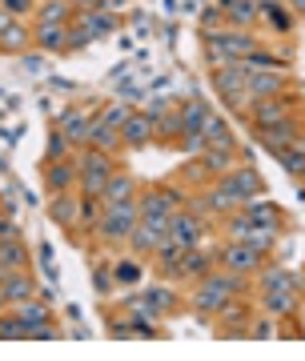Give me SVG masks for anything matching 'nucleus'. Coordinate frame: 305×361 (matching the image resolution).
Listing matches in <instances>:
<instances>
[{"mask_svg":"<svg viewBox=\"0 0 305 361\" xmlns=\"http://www.w3.org/2000/svg\"><path fill=\"white\" fill-rule=\"evenodd\" d=\"M249 281H253V277H245V273H229V269L217 273V269H213L209 277L193 281L189 297H185V305H189L193 313H201V317H209V322H213V317L225 310L233 297H245V293H249Z\"/></svg>","mask_w":305,"mask_h":361,"instance_id":"obj_1","label":"nucleus"},{"mask_svg":"<svg viewBox=\"0 0 305 361\" xmlns=\"http://www.w3.org/2000/svg\"><path fill=\"white\" fill-rule=\"evenodd\" d=\"M76 193L80 197H101L104 185H109V177L116 173V161L113 153H101V149H92V145H85V149H76Z\"/></svg>","mask_w":305,"mask_h":361,"instance_id":"obj_2","label":"nucleus"},{"mask_svg":"<svg viewBox=\"0 0 305 361\" xmlns=\"http://www.w3.org/2000/svg\"><path fill=\"white\" fill-rule=\"evenodd\" d=\"M137 221H140L137 201H125V205H104L101 225H97L92 237H97L101 245H109V249H121V245H128V233L137 229Z\"/></svg>","mask_w":305,"mask_h":361,"instance_id":"obj_3","label":"nucleus"},{"mask_svg":"<svg viewBox=\"0 0 305 361\" xmlns=\"http://www.w3.org/2000/svg\"><path fill=\"white\" fill-rule=\"evenodd\" d=\"M209 80H213L217 97L225 101V109H233V113H241L249 109V97H245V85H249V73H245L241 61H233V65H221L209 73Z\"/></svg>","mask_w":305,"mask_h":361,"instance_id":"obj_4","label":"nucleus"},{"mask_svg":"<svg viewBox=\"0 0 305 361\" xmlns=\"http://www.w3.org/2000/svg\"><path fill=\"white\" fill-rule=\"evenodd\" d=\"M217 185L233 197V205L237 209H245L249 201H257V197L265 193V180H261V173H257L253 165H233L225 177H217Z\"/></svg>","mask_w":305,"mask_h":361,"instance_id":"obj_5","label":"nucleus"},{"mask_svg":"<svg viewBox=\"0 0 305 361\" xmlns=\"http://www.w3.org/2000/svg\"><path fill=\"white\" fill-rule=\"evenodd\" d=\"M185 201H189V197L181 193V189H173V185H152L145 193L137 189L140 217H173L177 209H185Z\"/></svg>","mask_w":305,"mask_h":361,"instance_id":"obj_6","label":"nucleus"},{"mask_svg":"<svg viewBox=\"0 0 305 361\" xmlns=\"http://www.w3.org/2000/svg\"><path fill=\"white\" fill-rule=\"evenodd\" d=\"M161 241H169V217H140L137 229L128 233V253L133 257H152Z\"/></svg>","mask_w":305,"mask_h":361,"instance_id":"obj_7","label":"nucleus"},{"mask_svg":"<svg viewBox=\"0 0 305 361\" xmlns=\"http://www.w3.org/2000/svg\"><path fill=\"white\" fill-rule=\"evenodd\" d=\"M297 113V92H285V97H269V101H253L245 109V121L253 125V129H269V125H277L285 116Z\"/></svg>","mask_w":305,"mask_h":361,"instance_id":"obj_8","label":"nucleus"},{"mask_svg":"<svg viewBox=\"0 0 305 361\" xmlns=\"http://www.w3.org/2000/svg\"><path fill=\"white\" fill-rule=\"evenodd\" d=\"M285 92H297L289 80V68H261V73H249V85H245V97L253 101H269V97H285Z\"/></svg>","mask_w":305,"mask_h":361,"instance_id":"obj_9","label":"nucleus"},{"mask_svg":"<svg viewBox=\"0 0 305 361\" xmlns=\"http://www.w3.org/2000/svg\"><path fill=\"white\" fill-rule=\"evenodd\" d=\"M269 257H261L249 241H225V245L217 249V265L229 273H245V277H253L261 265H265Z\"/></svg>","mask_w":305,"mask_h":361,"instance_id":"obj_10","label":"nucleus"},{"mask_svg":"<svg viewBox=\"0 0 305 361\" xmlns=\"http://www.w3.org/2000/svg\"><path fill=\"white\" fill-rule=\"evenodd\" d=\"M213 322H217V337L241 341V337H249V322H253V313H249V305H245V297H233Z\"/></svg>","mask_w":305,"mask_h":361,"instance_id":"obj_11","label":"nucleus"},{"mask_svg":"<svg viewBox=\"0 0 305 361\" xmlns=\"http://www.w3.org/2000/svg\"><path fill=\"white\" fill-rule=\"evenodd\" d=\"M209 221H201L197 213H189V209H177L173 217H169V237L177 241V245H185V249H193V245H201L205 237H209Z\"/></svg>","mask_w":305,"mask_h":361,"instance_id":"obj_12","label":"nucleus"},{"mask_svg":"<svg viewBox=\"0 0 305 361\" xmlns=\"http://www.w3.org/2000/svg\"><path fill=\"white\" fill-rule=\"evenodd\" d=\"M137 293H140V301L161 317V322L173 317V313L185 305V297H181L177 289H173V281H165V277H161V281H152V285H145V289H137Z\"/></svg>","mask_w":305,"mask_h":361,"instance_id":"obj_13","label":"nucleus"},{"mask_svg":"<svg viewBox=\"0 0 305 361\" xmlns=\"http://www.w3.org/2000/svg\"><path fill=\"white\" fill-rule=\"evenodd\" d=\"M261 297V305L265 313H273L277 322H293L297 317V305H301V289H293V285H281V289H265Z\"/></svg>","mask_w":305,"mask_h":361,"instance_id":"obj_14","label":"nucleus"},{"mask_svg":"<svg viewBox=\"0 0 305 361\" xmlns=\"http://www.w3.org/2000/svg\"><path fill=\"white\" fill-rule=\"evenodd\" d=\"M297 133H301V121H297V116H285V121L269 125V129H253V137L261 141V149H269V153L277 157V153H285V149L293 145Z\"/></svg>","mask_w":305,"mask_h":361,"instance_id":"obj_15","label":"nucleus"},{"mask_svg":"<svg viewBox=\"0 0 305 361\" xmlns=\"http://www.w3.org/2000/svg\"><path fill=\"white\" fill-rule=\"evenodd\" d=\"M152 141H157V121H152L149 113H137V109H133V116L121 125V145H125V149H145V145H152Z\"/></svg>","mask_w":305,"mask_h":361,"instance_id":"obj_16","label":"nucleus"},{"mask_svg":"<svg viewBox=\"0 0 305 361\" xmlns=\"http://www.w3.org/2000/svg\"><path fill=\"white\" fill-rule=\"evenodd\" d=\"M76 157H64V161H49L44 165V189L52 197L56 193H76Z\"/></svg>","mask_w":305,"mask_h":361,"instance_id":"obj_17","label":"nucleus"},{"mask_svg":"<svg viewBox=\"0 0 305 361\" xmlns=\"http://www.w3.org/2000/svg\"><path fill=\"white\" fill-rule=\"evenodd\" d=\"M213 269H217V253H209L205 241H201V245H193V249H185V257H181V281H185V285L209 277Z\"/></svg>","mask_w":305,"mask_h":361,"instance_id":"obj_18","label":"nucleus"},{"mask_svg":"<svg viewBox=\"0 0 305 361\" xmlns=\"http://www.w3.org/2000/svg\"><path fill=\"white\" fill-rule=\"evenodd\" d=\"M205 32H209V28H205ZM213 40L221 44V49H225L229 61H245L249 52L261 49V40H257L249 28H229V32H213Z\"/></svg>","mask_w":305,"mask_h":361,"instance_id":"obj_19","label":"nucleus"},{"mask_svg":"<svg viewBox=\"0 0 305 361\" xmlns=\"http://www.w3.org/2000/svg\"><path fill=\"white\" fill-rule=\"evenodd\" d=\"M56 129L68 137L73 149H85V145H89V133H92V116L85 113V109H64V113L56 116Z\"/></svg>","mask_w":305,"mask_h":361,"instance_id":"obj_20","label":"nucleus"},{"mask_svg":"<svg viewBox=\"0 0 305 361\" xmlns=\"http://www.w3.org/2000/svg\"><path fill=\"white\" fill-rule=\"evenodd\" d=\"M49 217L61 225L68 237H76V229H80V193H56L49 205Z\"/></svg>","mask_w":305,"mask_h":361,"instance_id":"obj_21","label":"nucleus"},{"mask_svg":"<svg viewBox=\"0 0 305 361\" xmlns=\"http://www.w3.org/2000/svg\"><path fill=\"white\" fill-rule=\"evenodd\" d=\"M181 257H185V245H177V241L169 237V241H161V245H157V253H152V265H157V273H161L165 281L177 285V281H181Z\"/></svg>","mask_w":305,"mask_h":361,"instance_id":"obj_22","label":"nucleus"},{"mask_svg":"<svg viewBox=\"0 0 305 361\" xmlns=\"http://www.w3.org/2000/svg\"><path fill=\"white\" fill-rule=\"evenodd\" d=\"M13 310H16V317H20V325H25V337H32V329H40V325L52 322L49 297H28V301L13 305Z\"/></svg>","mask_w":305,"mask_h":361,"instance_id":"obj_23","label":"nucleus"},{"mask_svg":"<svg viewBox=\"0 0 305 361\" xmlns=\"http://www.w3.org/2000/svg\"><path fill=\"white\" fill-rule=\"evenodd\" d=\"M0 285H4V301H8V310L20 305V301H28V297H37V289H40L28 269H16V273H8V277H0Z\"/></svg>","mask_w":305,"mask_h":361,"instance_id":"obj_24","label":"nucleus"},{"mask_svg":"<svg viewBox=\"0 0 305 361\" xmlns=\"http://www.w3.org/2000/svg\"><path fill=\"white\" fill-rule=\"evenodd\" d=\"M245 217L253 221L257 229H273V233L285 229V213H281V209L273 205V201H265V197L249 201V205H245Z\"/></svg>","mask_w":305,"mask_h":361,"instance_id":"obj_25","label":"nucleus"},{"mask_svg":"<svg viewBox=\"0 0 305 361\" xmlns=\"http://www.w3.org/2000/svg\"><path fill=\"white\" fill-rule=\"evenodd\" d=\"M101 201H104V205H125V201H137V180L128 177L125 169H116L113 177H109V185H104Z\"/></svg>","mask_w":305,"mask_h":361,"instance_id":"obj_26","label":"nucleus"},{"mask_svg":"<svg viewBox=\"0 0 305 361\" xmlns=\"http://www.w3.org/2000/svg\"><path fill=\"white\" fill-rule=\"evenodd\" d=\"M32 44L40 52H64L68 49V25H32Z\"/></svg>","mask_w":305,"mask_h":361,"instance_id":"obj_27","label":"nucleus"},{"mask_svg":"<svg viewBox=\"0 0 305 361\" xmlns=\"http://www.w3.org/2000/svg\"><path fill=\"white\" fill-rule=\"evenodd\" d=\"M16 269H28V245L25 237H13V241H0V277H8Z\"/></svg>","mask_w":305,"mask_h":361,"instance_id":"obj_28","label":"nucleus"},{"mask_svg":"<svg viewBox=\"0 0 305 361\" xmlns=\"http://www.w3.org/2000/svg\"><path fill=\"white\" fill-rule=\"evenodd\" d=\"M32 16H37L40 25H73V20H76V8L68 4V0H40Z\"/></svg>","mask_w":305,"mask_h":361,"instance_id":"obj_29","label":"nucleus"},{"mask_svg":"<svg viewBox=\"0 0 305 361\" xmlns=\"http://www.w3.org/2000/svg\"><path fill=\"white\" fill-rule=\"evenodd\" d=\"M197 161H201V169L209 173V180H217V177H225L229 169L237 165V149H205Z\"/></svg>","mask_w":305,"mask_h":361,"instance_id":"obj_30","label":"nucleus"},{"mask_svg":"<svg viewBox=\"0 0 305 361\" xmlns=\"http://www.w3.org/2000/svg\"><path fill=\"white\" fill-rule=\"evenodd\" d=\"M225 20L233 28H253L261 20V0H233L225 8Z\"/></svg>","mask_w":305,"mask_h":361,"instance_id":"obj_31","label":"nucleus"},{"mask_svg":"<svg viewBox=\"0 0 305 361\" xmlns=\"http://www.w3.org/2000/svg\"><path fill=\"white\" fill-rule=\"evenodd\" d=\"M201 137H205V149H237V137H233V129H229L221 116H209L205 121Z\"/></svg>","mask_w":305,"mask_h":361,"instance_id":"obj_32","label":"nucleus"},{"mask_svg":"<svg viewBox=\"0 0 305 361\" xmlns=\"http://www.w3.org/2000/svg\"><path fill=\"white\" fill-rule=\"evenodd\" d=\"M209 116H213V109H209L201 97H193V101L181 104V125H185V137H189V133H201Z\"/></svg>","mask_w":305,"mask_h":361,"instance_id":"obj_33","label":"nucleus"},{"mask_svg":"<svg viewBox=\"0 0 305 361\" xmlns=\"http://www.w3.org/2000/svg\"><path fill=\"white\" fill-rule=\"evenodd\" d=\"M32 44V28L25 20H13V25L0 32V52H25Z\"/></svg>","mask_w":305,"mask_h":361,"instance_id":"obj_34","label":"nucleus"},{"mask_svg":"<svg viewBox=\"0 0 305 361\" xmlns=\"http://www.w3.org/2000/svg\"><path fill=\"white\" fill-rule=\"evenodd\" d=\"M101 213H104V201L101 197H80V229H76V245H80V233H97L101 225Z\"/></svg>","mask_w":305,"mask_h":361,"instance_id":"obj_35","label":"nucleus"},{"mask_svg":"<svg viewBox=\"0 0 305 361\" xmlns=\"http://www.w3.org/2000/svg\"><path fill=\"white\" fill-rule=\"evenodd\" d=\"M89 145H92V149H101V153H116V149H121V129H113V125H104V121L92 116Z\"/></svg>","mask_w":305,"mask_h":361,"instance_id":"obj_36","label":"nucleus"},{"mask_svg":"<svg viewBox=\"0 0 305 361\" xmlns=\"http://www.w3.org/2000/svg\"><path fill=\"white\" fill-rule=\"evenodd\" d=\"M185 125H181V109H165L157 116V141H181Z\"/></svg>","mask_w":305,"mask_h":361,"instance_id":"obj_37","label":"nucleus"},{"mask_svg":"<svg viewBox=\"0 0 305 361\" xmlns=\"http://www.w3.org/2000/svg\"><path fill=\"white\" fill-rule=\"evenodd\" d=\"M241 65H245V73H261V68H289V56H277V52L257 49V52H249V56H245Z\"/></svg>","mask_w":305,"mask_h":361,"instance_id":"obj_38","label":"nucleus"},{"mask_svg":"<svg viewBox=\"0 0 305 361\" xmlns=\"http://www.w3.org/2000/svg\"><path fill=\"white\" fill-rule=\"evenodd\" d=\"M76 20H80V25H89L92 37H104V32H113V28H116V16L109 13V8H92V13H80Z\"/></svg>","mask_w":305,"mask_h":361,"instance_id":"obj_39","label":"nucleus"},{"mask_svg":"<svg viewBox=\"0 0 305 361\" xmlns=\"http://www.w3.org/2000/svg\"><path fill=\"white\" fill-rule=\"evenodd\" d=\"M113 277H116V285H140V257H121V261H113Z\"/></svg>","mask_w":305,"mask_h":361,"instance_id":"obj_40","label":"nucleus"},{"mask_svg":"<svg viewBox=\"0 0 305 361\" xmlns=\"http://www.w3.org/2000/svg\"><path fill=\"white\" fill-rule=\"evenodd\" d=\"M261 16H265L277 32H293V13L285 8V0H277V4H261Z\"/></svg>","mask_w":305,"mask_h":361,"instance_id":"obj_41","label":"nucleus"},{"mask_svg":"<svg viewBox=\"0 0 305 361\" xmlns=\"http://www.w3.org/2000/svg\"><path fill=\"white\" fill-rule=\"evenodd\" d=\"M0 341H28L16 310H0Z\"/></svg>","mask_w":305,"mask_h":361,"instance_id":"obj_42","label":"nucleus"},{"mask_svg":"<svg viewBox=\"0 0 305 361\" xmlns=\"http://www.w3.org/2000/svg\"><path fill=\"white\" fill-rule=\"evenodd\" d=\"M92 285H97V293H101V297H109L113 289H121V285H116V277H113V265H109V261L92 265Z\"/></svg>","mask_w":305,"mask_h":361,"instance_id":"obj_43","label":"nucleus"},{"mask_svg":"<svg viewBox=\"0 0 305 361\" xmlns=\"http://www.w3.org/2000/svg\"><path fill=\"white\" fill-rule=\"evenodd\" d=\"M76 149L68 145V137H64L61 129H52L49 133V161H64V157H73Z\"/></svg>","mask_w":305,"mask_h":361,"instance_id":"obj_44","label":"nucleus"},{"mask_svg":"<svg viewBox=\"0 0 305 361\" xmlns=\"http://www.w3.org/2000/svg\"><path fill=\"white\" fill-rule=\"evenodd\" d=\"M277 317L265 313V317H257V325H249V341H269V337H277Z\"/></svg>","mask_w":305,"mask_h":361,"instance_id":"obj_45","label":"nucleus"},{"mask_svg":"<svg viewBox=\"0 0 305 361\" xmlns=\"http://www.w3.org/2000/svg\"><path fill=\"white\" fill-rule=\"evenodd\" d=\"M89 40H92L89 25H80V20H73V25H68V49H64V52H80L85 44H89Z\"/></svg>","mask_w":305,"mask_h":361,"instance_id":"obj_46","label":"nucleus"},{"mask_svg":"<svg viewBox=\"0 0 305 361\" xmlns=\"http://www.w3.org/2000/svg\"><path fill=\"white\" fill-rule=\"evenodd\" d=\"M128 116H133V109H128V104L121 101V104H109V109H104V113L97 116V121H104V125H113V129H121V125H125Z\"/></svg>","mask_w":305,"mask_h":361,"instance_id":"obj_47","label":"nucleus"},{"mask_svg":"<svg viewBox=\"0 0 305 361\" xmlns=\"http://www.w3.org/2000/svg\"><path fill=\"white\" fill-rule=\"evenodd\" d=\"M0 8H4V13H13L16 20H20V16L37 13V0H0Z\"/></svg>","mask_w":305,"mask_h":361,"instance_id":"obj_48","label":"nucleus"},{"mask_svg":"<svg viewBox=\"0 0 305 361\" xmlns=\"http://www.w3.org/2000/svg\"><path fill=\"white\" fill-rule=\"evenodd\" d=\"M13 237H20V225L13 213H0V241H13Z\"/></svg>","mask_w":305,"mask_h":361,"instance_id":"obj_49","label":"nucleus"},{"mask_svg":"<svg viewBox=\"0 0 305 361\" xmlns=\"http://www.w3.org/2000/svg\"><path fill=\"white\" fill-rule=\"evenodd\" d=\"M56 337H61V325H40V329H32V337H28V341H56Z\"/></svg>","mask_w":305,"mask_h":361,"instance_id":"obj_50","label":"nucleus"},{"mask_svg":"<svg viewBox=\"0 0 305 361\" xmlns=\"http://www.w3.org/2000/svg\"><path fill=\"white\" fill-rule=\"evenodd\" d=\"M217 20H225V13H221V8L213 4V8H205V16H201V28H209V32H213V25H217Z\"/></svg>","mask_w":305,"mask_h":361,"instance_id":"obj_51","label":"nucleus"},{"mask_svg":"<svg viewBox=\"0 0 305 361\" xmlns=\"http://www.w3.org/2000/svg\"><path fill=\"white\" fill-rule=\"evenodd\" d=\"M68 4L76 8V16H80V13H92V8H104V0H68Z\"/></svg>","mask_w":305,"mask_h":361,"instance_id":"obj_52","label":"nucleus"},{"mask_svg":"<svg viewBox=\"0 0 305 361\" xmlns=\"http://www.w3.org/2000/svg\"><path fill=\"white\" fill-rule=\"evenodd\" d=\"M285 8H289L293 16H305V0H285Z\"/></svg>","mask_w":305,"mask_h":361,"instance_id":"obj_53","label":"nucleus"},{"mask_svg":"<svg viewBox=\"0 0 305 361\" xmlns=\"http://www.w3.org/2000/svg\"><path fill=\"white\" fill-rule=\"evenodd\" d=\"M13 20H16V16H13V13H4V8H0V32H4V28L13 25Z\"/></svg>","mask_w":305,"mask_h":361,"instance_id":"obj_54","label":"nucleus"},{"mask_svg":"<svg viewBox=\"0 0 305 361\" xmlns=\"http://www.w3.org/2000/svg\"><path fill=\"white\" fill-rule=\"evenodd\" d=\"M0 310H8V301H4V285H0Z\"/></svg>","mask_w":305,"mask_h":361,"instance_id":"obj_55","label":"nucleus"},{"mask_svg":"<svg viewBox=\"0 0 305 361\" xmlns=\"http://www.w3.org/2000/svg\"><path fill=\"white\" fill-rule=\"evenodd\" d=\"M261 4H277V0H261Z\"/></svg>","mask_w":305,"mask_h":361,"instance_id":"obj_56","label":"nucleus"}]
</instances>
